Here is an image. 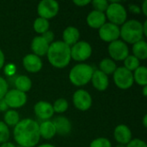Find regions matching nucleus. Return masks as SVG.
Here are the masks:
<instances>
[{
	"label": "nucleus",
	"mask_w": 147,
	"mask_h": 147,
	"mask_svg": "<svg viewBox=\"0 0 147 147\" xmlns=\"http://www.w3.org/2000/svg\"><path fill=\"white\" fill-rule=\"evenodd\" d=\"M34 113L40 119L48 120L53 115L54 111L51 103L45 101H40L34 105Z\"/></svg>",
	"instance_id": "ddd939ff"
},
{
	"label": "nucleus",
	"mask_w": 147,
	"mask_h": 147,
	"mask_svg": "<svg viewBox=\"0 0 147 147\" xmlns=\"http://www.w3.org/2000/svg\"><path fill=\"white\" fill-rule=\"evenodd\" d=\"M142 10L145 16H147V0H145L142 5Z\"/></svg>",
	"instance_id": "ea45409f"
},
{
	"label": "nucleus",
	"mask_w": 147,
	"mask_h": 147,
	"mask_svg": "<svg viewBox=\"0 0 147 147\" xmlns=\"http://www.w3.org/2000/svg\"><path fill=\"white\" fill-rule=\"evenodd\" d=\"M17 147H22V146H17Z\"/></svg>",
	"instance_id": "de8ad7c7"
},
{
	"label": "nucleus",
	"mask_w": 147,
	"mask_h": 147,
	"mask_svg": "<svg viewBox=\"0 0 147 147\" xmlns=\"http://www.w3.org/2000/svg\"><path fill=\"white\" fill-rule=\"evenodd\" d=\"M124 67L130 71H135L140 65V60L134 55H128L124 59Z\"/></svg>",
	"instance_id": "cd10ccee"
},
{
	"label": "nucleus",
	"mask_w": 147,
	"mask_h": 147,
	"mask_svg": "<svg viewBox=\"0 0 147 147\" xmlns=\"http://www.w3.org/2000/svg\"><path fill=\"white\" fill-rule=\"evenodd\" d=\"M42 37L45 39V40L50 45L51 43L53 42V40H54V34L52 31H47L45 33L42 34Z\"/></svg>",
	"instance_id": "f704fd0d"
},
{
	"label": "nucleus",
	"mask_w": 147,
	"mask_h": 147,
	"mask_svg": "<svg viewBox=\"0 0 147 147\" xmlns=\"http://www.w3.org/2000/svg\"><path fill=\"white\" fill-rule=\"evenodd\" d=\"M55 127L56 134L65 136L70 134L71 130V124L70 121L64 116H58L52 121Z\"/></svg>",
	"instance_id": "dca6fc26"
},
{
	"label": "nucleus",
	"mask_w": 147,
	"mask_h": 147,
	"mask_svg": "<svg viewBox=\"0 0 147 147\" xmlns=\"http://www.w3.org/2000/svg\"><path fill=\"white\" fill-rule=\"evenodd\" d=\"M0 147H16L12 143H9V142H6V143H3Z\"/></svg>",
	"instance_id": "79ce46f5"
},
{
	"label": "nucleus",
	"mask_w": 147,
	"mask_h": 147,
	"mask_svg": "<svg viewBox=\"0 0 147 147\" xmlns=\"http://www.w3.org/2000/svg\"><path fill=\"white\" fill-rule=\"evenodd\" d=\"M3 100L5 101L9 108L17 109L22 107L26 103L27 96L24 92H22L15 89L8 90V92L3 97Z\"/></svg>",
	"instance_id": "1a4fd4ad"
},
{
	"label": "nucleus",
	"mask_w": 147,
	"mask_h": 147,
	"mask_svg": "<svg viewBox=\"0 0 147 147\" xmlns=\"http://www.w3.org/2000/svg\"><path fill=\"white\" fill-rule=\"evenodd\" d=\"M111 23L118 26L123 24L127 20V10L118 1H111L106 9V15Z\"/></svg>",
	"instance_id": "39448f33"
},
{
	"label": "nucleus",
	"mask_w": 147,
	"mask_h": 147,
	"mask_svg": "<svg viewBox=\"0 0 147 147\" xmlns=\"http://www.w3.org/2000/svg\"><path fill=\"white\" fill-rule=\"evenodd\" d=\"M3 65H4V54L3 51L0 49V69L3 68Z\"/></svg>",
	"instance_id": "58836bf2"
},
{
	"label": "nucleus",
	"mask_w": 147,
	"mask_h": 147,
	"mask_svg": "<svg viewBox=\"0 0 147 147\" xmlns=\"http://www.w3.org/2000/svg\"><path fill=\"white\" fill-rule=\"evenodd\" d=\"M99 36L106 42L117 40L120 37V28L111 22H106L99 28Z\"/></svg>",
	"instance_id": "9b49d317"
},
{
	"label": "nucleus",
	"mask_w": 147,
	"mask_h": 147,
	"mask_svg": "<svg viewBox=\"0 0 147 147\" xmlns=\"http://www.w3.org/2000/svg\"><path fill=\"white\" fill-rule=\"evenodd\" d=\"M49 44L45 40L42 36H36L34 38L31 43V48L34 54L36 56H44L47 53Z\"/></svg>",
	"instance_id": "f3484780"
},
{
	"label": "nucleus",
	"mask_w": 147,
	"mask_h": 147,
	"mask_svg": "<svg viewBox=\"0 0 147 147\" xmlns=\"http://www.w3.org/2000/svg\"><path fill=\"white\" fill-rule=\"evenodd\" d=\"M15 86L17 90L22 92H27L31 89V79L27 76H18L15 80Z\"/></svg>",
	"instance_id": "5701e85b"
},
{
	"label": "nucleus",
	"mask_w": 147,
	"mask_h": 147,
	"mask_svg": "<svg viewBox=\"0 0 147 147\" xmlns=\"http://www.w3.org/2000/svg\"><path fill=\"white\" fill-rule=\"evenodd\" d=\"M73 3L78 5V6H85L89 3H90V0H74Z\"/></svg>",
	"instance_id": "c9c22d12"
},
{
	"label": "nucleus",
	"mask_w": 147,
	"mask_h": 147,
	"mask_svg": "<svg viewBox=\"0 0 147 147\" xmlns=\"http://www.w3.org/2000/svg\"><path fill=\"white\" fill-rule=\"evenodd\" d=\"M99 68H100L99 71H102L106 75H109V74L114 73L117 67H116L115 63L112 59H102L100 62Z\"/></svg>",
	"instance_id": "393cba45"
},
{
	"label": "nucleus",
	"mask_w": 147,
	"mask_h": 147,
	"mask_svg": "<svg viewBox=\"0 0 147 147\" xmlns=\"http://www.w3.org/2000/svg\"><path fill=\"white\" fill-rule=\"evenodd\" d=\"M116 147H126L125 145H121V144H120V145H118Z\"/></svg>",
	"instance_id": "49530a36"
},
{
	"label": "nucleus",
	"mask_w": 147,
	"mask_h": 147,
	"mask_svg": "<svg viewBox=\"0 0 147 147\" xmlns=\"http://www.w3.org/2000/svg\"><path fill=\"white\" fill-rule=\"evenodd\" d=\"M73 103L78 109L85 111L91 107L92 99L89 92L84 90H78L73 95Z\"/></svg>",
	"instance_id": "f8f14e48"
},
{
	"label": "nucleus",
	"mask_w": 147,
	"mask_h": 147,
	"mask_svg": "<svg viewBox=\"0 0 147 147\" xmlns=\"http://www.w3.org/2000/svg\"><path fill=\"white\" fill-rule=\"evenodd\" d=\"M24 68L29 72H38L42 68V62L40 57L34 54H27L22 60Z\"/></svg>",
	"instance_id": "4468645a"
},
{
	"label": "nucleus",
	"mask_w": 147,
	"mask_h": 147,
	"mask_svg": "<svg viewBox=\"0 0 147 147\" xmlns=\"http://www.w3.org/2000/svg\"><path fill=\"white\" fill-rule=\"evenodd\" d=\"M39 132L40 136L46 140H50L56 134L55 127L50 121H45L41 122L40 125H39Z\"/></svg>",
	"instance_id": "412c9836"
},
{
	"label": "nucleus",
	"mask_w": 147,
	"mask_h": 147,
	"mask_svg": "<svg viewBox=\"0 0 147 147\" xmlns=\"http://www.w3.org/2000/svg\"><path fill=\"white\" fill-rule=\"evenodd\" d=\"M9 109L8 105L6 104L5 101L3 99H0V111H7Z\"/></svg>",
	"instance_id": "4c0bfd02"
},
{
	"label": "nucleus",
	"mask_w": 147,
	"mask_h": 147,
	"mask_svg": "<svg viewBox=\"0 0 147 147\" xmlns=\"http://www.w3.org/2000/svg\"><path fill=\"white\" fill-rule=\"evenodd\" d=\"M14 138L22 147H34L40 140L39 124L31 119L20 121L15 127Z\"/></svg>",
	"instance_id": "f257e3e1"
},
{
	"label": "nucleus",
	"mask_w": 147,
	"mask_h": 147,
	"mask_svg": "<svg viewBox=\"0 0 147 147\" xmlns=\"http://www.w3.org/2000/svg\"><path fill=\"white\" fill-rule=\"evenodd\" d=\"M38 147H55V146H52V145H50V144H44V145H40V146H39Z\"/></svg>",
	"instance_id": "a18cd8bd"
},
{
	"label": "nucleus",
	"mask_w": 147,
	"mask_h": 147,
	"mask_svg": "<svg viewBox=\"0 0 147 147\" xmlns=\"http://www.w3.org/2000/svg\"><path fill=\"white\" fill-rule=\"evenodd\" d=\"M9 139V131L8 126L3 122L0 121V143L3 144L6 143Z\"/></svg>",
	"instance_id": "c756f323"
},
{
	"label": "nucleus",
	"mask_w": 147,
	"mask_h": 147,
	"mask_svg": "<svg viewBox=\"0 0 147 147\" xmlns=\"http://www.w3.org/2000/svg\"><path fill=\"white\" fill-rule=\"evenodd\" d=\"M134 56L140 59H146L147 58V44L144 40H141L133 46Z\"/></svg>",
	"instance_id": "4be33fe9"
},
{
	"label": "nucleus",
	"mask_w": 147,
	"mask_h": 147,
	"mask_svg": "<svg viewBox=\"0 0 147 147\" xmlns=\"http://www.w3.org/2000/svg\"><path fill=\"white\" fill-rule=\"evenodd\" d=\"M53 111L56 113H64L68 109V102L64 98H59L57 101H55L53 106Z\"/></svg>",
	"instance_id": "c85d7f7f"
},
{
	"label": "nucleus",
	"mask_w": 147,
	"mask_h": 147,
	"mask_svg": "<svg viewBox=\"0 0 147 147\" xmlns=\"http://www.w3.org/2000/svg\"><path fill=\"white\" fill-rule=\"evenodd\" d=\"M143 95H144V96H147V85L144 86V88H143Z\"/></svg>",
	"instance_id": "37998d69"
},
{
	"label": "nucleus",
	"mask_w": 147,
	"mask_h": 147,
	"mask_svg": "<svg viewBox=\"0 0 147 147\" xmlns=\"http://www.w3.org/2000/svg\"><path fill=\"white\" fill-rule=\"evenodd\" d=\"M109 53L115 60H124L129 54L128 47L122 40H115L109 46Z\"/></svg>",
	"instance_id": "9d476101"
},
{
	"label": "nucleus",
	"mask_w": 147,
	"mask_h": 147,
	"mask_svg": "<svg viewBox=\"0 0 147 147\" xmlns=\"http://www.w3.org/2000/svg\"><path fill=\"white\" fill-rule=\"evenodd\" d=\"M47 59L50 64L57 68L65 67L71 60V47L64 41H53L49 45Z\"/></svg>",
	"instance_id": "f03ea898"
},
{
	"label": "nucleus",
	"mask_w": 147,
	"mask_h": 147,
	"mask_svg": "<svg viewBox=\"0 0 147 147\" xmlns=\"http://www.w3.org/2000/svg\"><path fill=\"white\" fill-rule=\"evenodd\" d=\"M49 28V22L47 19L39 17L36 18L34 22V29L35 32L39 34H43L47 31H48Z\"/></svg>",
	"instance_id": "bb28decb"
},
{
	"label": "nucleus",
	"mask_w": 147,
	"mask_h": 147,
	"mask_svg": "<svg viewBox=\"0 0 147 147\" xmlns=\"http://www.w3.org/2000/svg\"><path fill=\"white\" fill-rule=\"evenodd\" d=\"M90 147H112L110 141L106 138H98L93 140Z\"/></svg>",
	"instance_id": "2f4dec72"
},
{
	"label": "nucleus",
	"mask_w": 147,
	"mask_h": 147,
	"mask_svg": "<svg viewBox=\"0 0 147 147\" xmlns=\"http://www.w3.org/2000/svg\"><path fill=\"white\" fill-rule=\"evenodd\" d=\"M126 147H147L145 141L139 140V139H134L133 140H131Z\"/></svg>",
	"instance_id": "72a5a7b5"
},
{
	"label": "nucleus",
	"mask_w": 147,
	"mask_h": 147,
	"mask_svg": "<svg viewBox=\"0 0 147 147\" xmlns=\"http://www.w3.org/2000/svg\"><path fill=\"white\" fill-rule=\"evenodd\" d=\"M90 3H92L95 10L100 11L102 13H104V11H106V9H108V6H109V2L107 0H94Z\"/></svg>",
	"instance_id": "7c9ffc66"
},
{
	"label": "nucleus",
	"mask_w": 147,
	"mask_h": 147,
	"mask_svg": "<svg viewBox=\"0 0 147 147\" xmlns=\"http://www.w3.org/2000/svg\"><path fill=\"white\" fill-rule=\"evenodd\" d=\"M94 70L87 64H78L75 65L69 73V79L76 86L87 84L92 78Z\"/></svg>",
	"instance_id": "20e7f679"
},
{
	"label": "nucleus",
	"mask_w": 147,
	"mask_h": 147,
	"mask_svg": "<svg viewBox=\"0 0 147 147\" xmlns=\"http://www.w3.org/2000/svg\"><path fill=\"white\" fill-rule=\"evenodd\" d=\"M87 23L92 28H100L106 23V16L102 12L92 10L87 16Z\"/></svg>",
	"instance_id": "6ab92c4d"
},
{
	"label": "nucleus",
	"mask_w": 147,
	"mask_h": 147,
	"mask_svg": "<svg viewBox=\"0 0 147 147\" xmlns=\"http://www.w3.org/2000/svg\"><path fill=\"white\" fill-rule=\"evenodd\" d=\"M59 9V3L55 0H42L37 7V12L40 17L47 20L54 17L58 14Z\"/></svg>",
	"instance_id": "0eeeda50"
},
{
	"label": "nucleus",
	"mask_w": 147,
	"mask_h": 147,
	"mask_svg": "<svg viewBox=\"0 0 147 147\" xmlns=\"http://www.w3.org/2000/svg\"><path fill=\"white\" fill-rule=\"evenodd\" d=\"M115 140L121 145H127L132 140L131 130L126 125H119L115 127L114 132Z\"/></svg>",
	"instance_id": "2eb2a0df"
},
{
	"label": "nucleus",
	"mask_w": 147,
	"mask_h": 147,
	"mask_svg": "<svg viewBox=\"0 0 147 147\" xmlns=\"http://www.w3.org/2000/svg\"><path fill=\"white\" fill-rule=\"evenodd\" d=\"M114 81L120 89H129L134 81L133 72L125 67H118L114 72Z\"/></svg>",
	"instance_id": "423d86ee"
},
{
	"label": "nucleus",
	"mask_w": 147,
	"mask_h": 147,
	"mask_svg": "<svg viewBox=\"0 0 147 147\" xmlns=\"http://www.w3.org/2000/svg\"><path fill=\"white\" fill-rule=\"evenodd\" d=\"M79 36H80V34L77 28L71 27V26L67 27L63 32V40H64L63 41L69 47L71 45L73 46L74 44L78 42Z\"/></svg>",
	"instance_id": "aec40b11"
},
{
	"label": "nucleus",
	"mask_w": 147,
	"mask_h": 147,
	"mask_svg": "<svg viewBox=\"0 0 147 147\" xmlns=\"http://www.w3.org/2000/svg\"><path fill=\"white\" fill-rule=\"evenodd\" d=\"M129 9L131 12L134 13V14H139L140 13V9L138 5L135 4H129Z\"/></svg>",
	"instance_id": "e433bc0d"
},
{
	"label": "nucleus",
	"mask_w": 147,
	"mask_h": 147,
	"mask_svg": "<svg viewBox=\"0 0 147 147\" xmlns=\"http://www.w3.org/2000/svg\"><path fill=\"white\" fill-rule=\"evenodd\" d=\"M143 26L137 20H129L122 24L120 29V36L130 44H134L143 40Z\"/></svg>",
	"instance_id": "7ed1b4c3"
},
{
	"label": "nucleus",
	"mask_w": 147,
	"mask_h": 147,
	"mask_svg": "<svg viewBox=\"0 0 147 147\" xmlns=\"http://www.w3.org/2000/svg\"><path fill=\"white\" fill-rule=\"evenodd\" d=\"M93 86L99 91L105 90L109 86V78L102 71L97 70L93 72L91 78Z\"/></svg>",
	"instance_id": "a211bd4d"
},
{
	"label": "nucleus",
	"mask_w": 147,
	"mask_h": 147,
	"mask_svg": "<svg viewBox=\"0 0 147 147\" xmlns=\"http://www.w3.org/2000/svg\"><path fill=\"white\" fill-rule=\"evenodd\" d=\"M142 26H143V33H144V35L147 36V21H146L144 22V24Z\"/></svg>",
	"instance_id": "a19ab883"
},
{
	"label": "nucleus",
	"mask_w": 147,
	"mask_h": 147,
	"mask_svg": "<svg viewBox=\"0 0 147 147\" xmlns=\"http://www.w3.org/2000/svg\"><path fill=\"white\" fill-rule=\"evenodd\" d=\"M134 75V80L140 85H147V69L146 66H139L135 71Z\"/></svg>",
	"instance_id": "b1692460"
},
{
	"label": "nucleus",
	"mask_w": 147,
	"mask_h": 147,
	"mask_svg": "<svg viewBox=\"0 0 147 147\" xmlns=\"http://www.w3.org/2000/svg\"><path fill=\"white\" fill-rule=\"evenodd\" d=\"M146 119H147V115H146L144 116V120H143V124H144V126H145V127H147Z\"/></svg>",
	"instance_id": "c03bdc74"
},
{
	"label": "nucleus",
	"mask_w": 147,
	"mask_h": 147,
	"mask_svg": "<svg viewBox=\"0 0 147 147\" xmlns=\"http://www.w3.org/2000/svg\"><path fill=\"white\" fill-rule=\"evenodd\" d=\"M19 115L15 110H7L4 115V123L9 127H16L19 122Z\"/></svg>",
	"instance_id": "a878e982"
},
{
	"label": "nucleus",
	"mask_w": 147,
	"mask_h": 147,
	"mask_svg": "<svg viewBox=\"0 0 147 147\" xmlns=\"http://www.w3.org/2000/svg\"><path fill=\"white\" fill-rule=\"evenodd\" d=\"M8 83L5 79L0 77V99H3L8 92Z\"/></svg>",
	"instance_id": "473e14b6"
},
{
	"label": "nucleus",
	"mask_w": 147,
	"mask_h": 147,
	"mask_svg": "<svg viewBox=\"0 0 147 147\" xmlns=\"http://www.w3.org/2000/svg\"><path fill=\"white\" fill-rule=\"evenodd\" d=\"M91 46L86 41H78L71 48V58L76 61H84L91 55Z\"/></svg>",
	"instance_id": "6e6552de"
}]
</instances>
